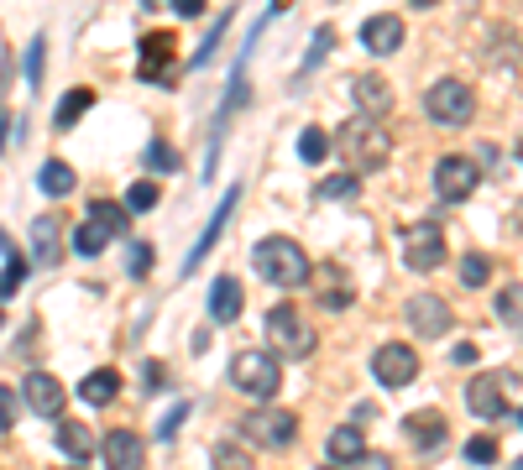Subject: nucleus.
Masks as SVG:
<instances>
[{"label": "nucleus", "instance_id": "43", "mask_svg": "<svg viewBox=\"0 0 523 470\" xmlns=\"http://www.w3.org/2000/svg\"><path fill=\"white\" fill-rule=\"evenodd\" d=\"M356 470H398V465H393L388 455H372V450H367V455L356 460Z\"/></svg>", "mask_w": 523, "mask_h": 470}, {"label": "nucleus", "instance_id": "18", "mask_svg": "<svg viewBox=\"0 0 523 470\" xmlns=\"http://www.w3.org/2000/svg\"><path fill=\"white\" fill-rule=\"evenodd\" d=\"M58 450L74 460V465H89V455L100 450L95 444V434L84 429V423H74V418H58Z\"/></svg>", "mask_w": 523, "mask_h": 470}, {"label": "nucleus", "instance_id": "27", "mask_svg": "<svg viewBox=\"0 0 523 470\" xmlns=\"http://www.w3.org/2000/svg\"><path fill=\"white\" fill-rule=\"evenodd\" d=\"M0 256H6V272H0V303H6V298L21 288V282H27V262L16 256V246L6 241V235H0Z\"/></svg>", "mask_w": 523, "mask_h": 470}, {"label": "nucleus", "instance_id": "22", "mask_svg": "<svg viewBox=\"0 0 523 470\" xmlns=\"http://www.w3.org/2000/svg\"><path fill=\"white\" fill-rule=\"evenodd\" d=\"M116 392H121V376L110 371V366H100V371H89L84 382H79V397L89 408H105V403H116Z\"/></svg>", "mask_w": 523, "mask_h": 470}, {"label": "nucleus", "instance_id": "34", "mask_svg": "<svg viewBox=\"0 0 523 470\" xmlns=\"http://www.w3.org/2000/svg\"><path fill=\"white\" fill-rule=\"evenodd\" d=\"M126 209H131V215H147V209H157V183H152V178L131 183V188H126Z\"/></svg>", "mask_w": 523, "mask_h": 470}, {"label": "nucleus", "instance_id": "2", "mask_svg": "<svg viewBox=\"0 0 523 470\" xmlns=\"http://www.w3.org/2000/svg\"><path fill=\"white\" fill-rule=\"evenodd\" d=\"M335 147L346 152L351 173L361 178V173H377V168H388V157H393V136L382 131V126L372 121V115H351V121L335 131Z\"/></svg>", "mask_w": 523, "mask_h": 470}, {"label": "nucleus", "instance_id": "47", "mask_svg": "<svg viewBox=\"0 0 523 470\" xmlns=\"http://www.w3.org/2000/svg\"><path fill=\"white\" fill-rule=\"evenodd\" d=\"M0 152H6V115H0Z\"/></svg>", "mask_w": 523, "mask_h": 470}, {"label": "nucleus", "instance_id": "21", "mask_svg": "<svg viewBox=\"0 0 523 470\" xmlns=\"http://www.w3.org/2000/svg\"><path fill=\"white\" fill-rule=\"evenodd\" d=\"M309 282H320V309H351V282H346V272H340L335 262L325 267V272H314Z\"/></svg>", "mask_w": 523, "mask_h": 470}, {"label": "nucleus", "instance_id": "5", "mask_svg": "<svg viewBox=\"0 0 523 470\" xmlns=\"http://www.w3.org/2000/svg\"><path fill=\"white\" fill-rule=\"evenodd\" d=\"M424 115L435 126H471V115H476V94L461 84V79H440V84H429L424 94Z\"/></svg>", "mask_w": 523, "mask_h": 470}, {"label": "nucleus", "instance_id": "51", "mask_svg": "<svg viewBox=\"0 0 523 470\" xmlns=\"http://www.w3.org/2000/svg\"><path fill=\"white\" fill-rule=\"evenodd\" d=\"M513 470H523V460H518V465H513Z\"/></svg>", "mask_w": 523, "mask_h": 470}, {"label": "nucleus", "instance_id": "8", "mask_svg": "<svg viewBox=\"0 0 523 470\" xmlns=\"http://www.w3.org/2000/svg\"><path fill=\"white\" fill-rule=\"evenodd\" d=\"M403 262L414 267V272H435L445 262V235L435 225H414L403 235Z\"/></svg>", "mask_w": 523, "mask_h": 470}, {"label": "nucleus", "instance_id": "35", "mask_svg": "<svg viewBox=\"0 0 523 470\" xmlns=\"http://www.w3.org/2000/svg\"><path fill=\"white\" fill-rule=\"evenodd\" d=\"M356 188H361L356 173H335V178H325L320 188H314V194H320V199H356Z\"/></svg>", "mask_w": 523, "mask_h": 470}, {"label": "nucleus", "instance_id": "25", "mask_svg": "<svg viewBox=\"0 0 523 470\" xmlns=\"http://www.w3.org/2000/svg\"><path fill=\"white\" fill-rule=\"evenodd\" d=\"M68 246H74L79 256H100V251L110 246V230H105L100 220H79V225H74V241H68Z\"/></svg>", "mask_w": 523, "mask_h": 470}, {"label": "nucleus", "instance_id": "28", "mask_svg": "<svg viewBox=\"0 0 523 470\" xmlns=\"http://www.w3.org/2000/svg\"><path fill=\"white\" fill-rule=\"evenodd\" d=\"M89 105H95V89H68L63 94V105H58V115H53V121L68 131V126H79V115L89 110Z\"/></svg>", "mask_w": 523, "mask_h": 470}, {"label": "nucleus", "instance_id": "4", "mask_svg": "<svg viewBox=\"0 0 523 470\" xmlns=\"http://www.w3.org/2000/svg\"><path fill=\"white\" fill-rule=\"evenodd\" d=\"M231 382L252 397V403H272L283 387V366H278V356H267V350H241L231 361Z\"/></svg>", "mask_w": 523, "mask_h": 470}, {"label": "nucleus", "instance_id": "44", "mask_svg": "<svg viewBox=\"0 0 523 470\" xmlns=\"http://www.w3.org/2000/svg\"><path fill=\"white\" fill-rule=\"evenodd\" d=\"M173 11H178V16H199L204 0H173Z\"/></svg>", "mask_w": 523, "mask_h": 470}, {"label": "nucleus", "instance_id": "48", "mask_svg": "<svg viewBox=\"0 0 523 470\" xmlns=\"http://www.w3.org/2000/svg\"><path fill=\"white\" fill-rule=\"evenodd\" d=\"M414 6H440V0H414Z\"/></svg>", "mask_w": 523, "mask_h": 470}, {"label": "nucleus", "instance_id": "7", "mask_svg": "<svg viewBox=\"0 0 523 470\" xmlns=\"http://www.w3.org/2000/svg\"><path fill=\"white\" fill-rule=\"evenodd\" d=\"M476 183H482V168H476L471 157H440V168H435V194H440L445 204L471 199Z\"/></svg>", "mask_w": 523, "mask_h": 470}, {"label": "nucleus", "instance_id": "9", "mask_svg": "<svg viewBox=\"0 0 523 470\" xmlns=\"http://www.w3.org/2000/svg\"><path fill=\"white\" fill-rule=\"evenodd\" d=\"M466 403L476 418H503L508 413V382L497 371H476L471 387H466Z\"/></svg>", "mask_w": 523, "mask_h": 470}, {"label": "nucleus", "instance_id": "41", "mask_svg": "<svg viewBox=\"0 0 523 470\" xmlns=\"http://www.w3.org/2000/svg\"><path fill=\"white\" fill-rule=\"evenodd\" d=\"M6 429H16V392L0 387V434H6Z\"/></svg>", "mask_w": 523, "mask_h": 470}, {"label": "nucleus", "instance_id": "24", "mask_svg": "<svg viewBox=\"0 0 523 470\" xmlns=\"http://www.w3.org/2000/svg\"><path fill=\"white\" fill-rule=\"evenodd\" d=\"M58 235H63V220H58V215H42V220L32 225V256H37L42 267L58 262Z\"/></svg>", "mask_w": 523, "mask_h": 470}, {"label": "nucleus", "instance_id": "30", "mask_svg": "<svg viewBox=\"0 0 523 470\" xmlns=\"http://www.w3.org/2000/svg\"><path fill=\"white\" fill-rule=\"evenodd\" d=\"M492 309H497V319H503V324H518L523 329V282H508V288L497 293Z\"/></svg>", "mask_w": 523, "mask_h": 470}, {"label": "nucleus", "instance_id": "3", "mask_svg": "<svg viewBox=\"0 0 523 470\" xmlns=\"http://www.w3.org/2000/svg\"><path fill=\"white\" fill-rule=\"evenodd\" d=\"M267 356L278 361H304L314 350V324L293 309V303H278V309H267Z\"/></svg>", "mask_w": 523, "mask_h": 470}, {"label": "nucleus", "instance_id": "6", "mask_svg": "<svg viewBox=\"0 0 523 470\" xmlns=\"http://www.w3.org/2000/svg\"><path fill=\"white\" fill-rule=\"evenodd\" d=\"M241 429L252 434V439L262 444V450H288V444L299 439V418H293L288 408H278V403H262V408L246 413Z\"/></svg>", "mask_w": 523, "mask_h": 470}, {"label": "nucleus", "instance_id": "17", "mask_svg": "<svg viewBox=\"0 0 523 470\" xmlns=\"http://www.w3.org/2000/svg\"><path fill=\"white\" fill-rule=\"evenodd\" d=\"M403 429H408V439H414V450H419V455H435L440 444L450 439V429H445V418H440V413H414V418L403 423Z\"/></svg>", "mask_w": 523, "mask_h": 470}, {"label": "nucleus", "instance_id": "29", "mask_svg": "<svg viewBox=\"0 0 523 470\" xmlns=\"http://www.w3.org/2000/svg\"><path fill=\"white\" fill-rule=\"evenodd\" d=\"M89 220H100L110 235H126L131 209H126V204H110V199H95V204H89Z\"/></svg>", "mask_w": 523, "mask_h": 470}, {"label": "nucleus", "instance_id": "15", "mask_svg": "<svg viewBox=\"0 0 523 470\" xmlns=\"http://www.w3.org/2000/svg\"><path fill=\"white\" fill-rule=\"evenodd\" d=\"M100 455H105V465L110 470H142V439H136L131 429H110L105 439H100Z\"/></svg>", "mask_w": 523, "mask_h": 470}, {"label": "nucleus", "instance_id": "36", "mask_svg": "<svg viewBox=\"0 0 523 470\" xmlns=\"http://www.w3.org/2000/svg\"><path fill=\"white\" fill-rule=\"evenodd\" d=\"M497 455H503V450H497V439H492V434L466 439V460H471V465H497Z\"/></svg>", "mask_w": 523, "mask_h": 470}, {"label": "nucleus", "instance_id": "42", "mask_svg": "<svg viewBox=\"0 0 523 470\" xmlns=\"http://www.w3.org/2000/svg\"><path fill=\"white\" fill-rule=\"evenodd\" d=\"M184 418H189V403H178V408H173L163 423H157V434H163V439H173V434H178V423H184Z\"/></svg>", "mask_w": 523, "mask_h": 470}, {"label": "nucleus", "instance_id": "40", "mask_svg": "<svg viewBox=\"0 0 523 470\" xmlns=\"http://www.w3.org/2000/svg\"><path fill=\"white\" fill-rule=\"evenodd\" d=\"M42 63H48V42L37 37V42L27 47V79H32V84H42Z\"/></svg>", "mask_w": 523, "mask_h": 470}, {"label": "nucleus", "instance_id": "46", "mask_svg": "<svg viewBox=\"0 0 523 470\" xmlns=\"http://www.w3.org/2000/svg\"><path fill=\"white\" fill-rule=\"evenodd\" d=\"M293 6V0H272V16H278V11H288Z\"/></svg>", "mask_w": 523, "mask_h": 470}, {"label": "nucleus", "instance_id": "31", "mask_svg": "<svg viewBox=\"0 0 523 470\" xmlns=\"http://www.w3.org/2000/svg\"><path fill=\"white\" fill-rule=\"evenodd\" d=\"M299 157H304V162H325V157H330V131H325V126H309V131L299 136Z\"/></svg>", "mask_w": 523, "mask_h": 470}, {"label": "nucleus", "instance_id": "49", "mask_svg": "<svg viewBox=\"0 0 523 470\" xmlns=\"http://www.w3.org/2000/svg\"><path fill=\"white\" fill-rule=\"evenodd\" d=\"M518 162H523V136H518Z\"/></svg>", "mask_w": 523, "mask_h": 470}, {"label": "nucleus", "instance_id": "32", "mask_svg": "<svg viewBox=\"0 0 523 470\" xmlns=\"http://www.w3.org/2000/svg\"><path fill=\"white\" fill-rule=\"evenodd\" d=\"M210 470H252V455H246L241 444H215Z\"/></svg>", "mask_w": 523, "mask_h": 470}, {"label": "nucleus", "instance_id": "10", "mask_svg": "<svg viewBox=\"0 0 523 470\" xmlns=\"http://www.w3.org/2000/svg\"><path fill=\"white\" fill-rule=\"evenodd\" d=\"M408 324H414L424 340H440V335H450V324H456V314H450V303H445V298H435V293H419V298H408Z\"/></svg>", "mask_w": 523, "mask_h": 470}, {"label": "nucleus", "instance_id": "14", "mask_svg": "<svg viewBox=\"0 0 523 470\" xmlns=\"http://www.w3.org/2000/svg\"><path fill=\"white\" fill-rule=\"evenodd\" d=\"M351 94H356V115H372V121H382V115L393 110V84L382 79V74H361L351 84Z\"/></svg>", "mask_w": 523, "mask_h": 470}, {"label": "nucleus", "instance_id": "13", "mask_svg": "<svg viewBox=\"0 0 523 470\" xmlns=\"http://www.w3.org/2000/svg\"><path fill=\"white\" fill-rule=\"evenodd\" d=\"M173 32H147L142 37V79L147 84H173Z\"/></svg>", "mask_w": 523, "mask_h": 470}, {"label": "nucleus", "instance_id": "12", "mask_svg": "<svg viewBox=\"0 0 523 470\" xmlns=\"http://www.w3.org/2000/svg\"><path fill=\"white\" fill-rule=\"evenodd\" d=\"M21 403H27L37 418H63V382L48 371H32L27 382H21Z\"/></svg>", "mask_w": 523, "mask_h": 470}, {"label": "nucleus", "instance_id": "16", "mask_svg": "<svg viewBox=\"0 0 523 470\" xmlns=\"http://www.w3.org/2000/svg\"><path fill=\"white\" fill-rule=\"evenodd\" d=\"M361 47H367V53H377V58L398 53V47H403V21H398V16H372L367 27H361Z\"/></svg>", "mask_w": 523, "mask_h": 470}, {"label": "nucleus", "instance_id": "50", "mask_svg": "<svg viewBox=\"0 0 523 470\" xmlns=\"http://www.w3.org/2000/svg\"><path fill=\"white\" fill-rule=\"evenodd\" d=\"M63 470H84V465H63Z\"/></svg>", "mask_w": 523, "mask_h": 470}, {"label": "nucleus", "instance_id": "53", "mask_svg": "<svg viewBox=\"0 0 523 470\" xmlns=\"http://www.w3.org/2000/svg\"><path fill=\"white\" fill-rule=\"evenodd\" d=\"M518 423H523V413H518Z\"/></svg>", "mask_w": 523, "mask_h": 470}, {"label": "nucleus", "instance_id": "37", "mask_svg": "<svg viewBox=\"0 0 523 470\" xmlns=\"http://www.w3.org/2000/svg\"><path fill=\"white\" fill-rule=\"evenodd\" d=\"M147 168L152 173H178V152L168 147V141H152V147H147Z\"/></svg>", "mask_w": 523, "mask_h": 470}, {"label": "nucleus", "instance_id": "33", "mask_svg": "<svg viewBox=\"0 0 523 470\" xmlns=\"http://www.w3.org/2000/svg\"><path fill=\"white\" fill-rule=\"evenodd\" d=\"M487 277H492V256H482V251L461 256V282H466V288H482Z\"/></svg>", "mask_w": 523, "mask_h": 470}, {"label": "nucleus", "instance_id": "52", "mask_svg": "<svg viewBox=\"0 0 523 470\" xmlns=\"http://www.w3.org/2000/svg\"><path fill=\"white\" fill-rule=\"evenodd\" d=\"M147 6H157V0H147Z\"/></svg>", "mask_w": 523, "mask_h": 470}, {"label": "nucleus", "instance_id": "54", "mask_svg": "<svg viewBox=\"0 0 523 470\" xmlns=\"http://www.w3.org/2000/svg\"><path fill=\"white\" fill-rule=\"evenodd\" d=\"M325 470H335V465H325Z\"/></svg>", "mask_w": 523, "mask_h": 470}, {"label": "nucleus", "instance_id": "39", "mask_svg": "<svg viewBox=\"0 0 523 470\" xmlns=\"http://www.w3.org/2000/svg\"><path fill=\"white\" fill-rule=\"evenodd\" d=\"M126 272H131V277H147V272H152V246H147V241H131Z\"/></svg>", "mask_w": 523, "mask_h": 470}, {"label": "nucleus", "instance_id": "1", "mask_svg": "<svg viewBox=\"0 0 523 470\" xmlns=\"http://www.w3.org/2000/svg\"><path fill=\"white\" fill-rule=\"evenodd\" d=\"M252 267L272 288H309V277H314L309 251L293 241V235H262L257 251H252Z\"/></svg>", "mask_w": 523, "mask_h": 470}, {"label": "nucleus", "instance_id": "20", "mask_svg": "<svg viewBox=\"0 0 523 470\" xmlns=\"http://www.w3.org/2000/svg\"><path fill=\"white\" fill-rule=\"evenodd\" d=\"M236 194H241V188H231V194H225V199H220V209H215V220H210V225H204V235H199V246L189 251V262H184V272H194V267L204 262V251H210V246L220 241V230H225V225H231V209H236Z\"/></svg>", "mask_w": 523, "mask_h": 470}, {"label": "nucleus", "instance_id": "19", "mask_svg": "<svg viewBox=\"0 0 523 470\" xmlns=\"http://www.w3.org/2000/svg\"><path fill=\"white\" fill-rule=\"evenodd\" d=\"M241 277H215V288H210V319L215 324H231L241 314Z\"/></svg>", "mask_w": 523, "mask_h": 470}, {"label": "nucleus", "instance_id": "23", "mask_svg": "<svg viewBox=\"0 0 523 470\" xmlns=\"http://www.w3.org/2000/svg\"><path fill=\"white\" fill-rule=\"evenodd\" d=\"M325 455H330V465H356L361 455H367V444H361V429H356V423H346V429H335V434L325 439Z\"/></svg>", "mask_w": 523, "mask_h": 470}, {"label": "nucleus", "instance_id": "26", "mask_svg": "<svg viewBox=\"0 0 523 470\" xmlns=\"http://www.w3.org/2000/svg\"><path fill=\"white\" fill-rule=\"evenodd\" d=\"M37 183H42V194H53V199H63V194H74V168L68 162H42V173H37Z\"/></svg>", "mask_w": 523, "mask_h": 470}, {"label": "nucleus", "instance_id": "11", "mask_svg": "<svg viewBox=\"0 0 523 470\" xmlns=\"http://www.w3.org/2000/svg\"><path fill=\"white\" fill-rule=\"evenodd\" d=\"M372 371H377V382H382V387H408V382L419 376V356H414L408 345L393 340V345H382L377 356H372Z\"/></svg>", "mask_w": 523, "mask_h": 470}, {"label": "nucleus", "instance_id": "45", "mask_svg": "<svg viewBox=\"0 0 523 470\" xmlns=\"http://www.w3.org/2000/svg\"><path fill=\"white\" fill-rule=\"evenodd\" d=\"M450 361H456V366H471V361H476V345H456V356H450Z\"/></svg>", "mask_w": 523, "mask_h": 470}, {"label": "nucleus", "instance_id": "38", "mask_svg": "<svg viewBox=\"0 0 523 470\" xmlns=\"http://www.w3.org/2000/svg\"><path fill=\"white\" fill-rule=\"evenodd\" d=\"M335 47V27H320V37H314V47H309V58H304V74H314V68L325 63V53Z\"/></svg>", "mask_w": 523, "mask_h": 470}]
</instances>
